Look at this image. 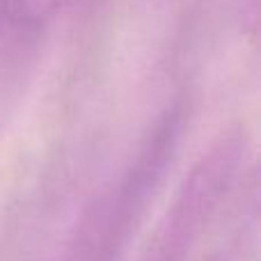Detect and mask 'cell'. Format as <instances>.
Instances as JSON below:
<instances>
[{"label":"cell","instance_id":"7a4b0ae2","mask_svg":"<svg viewBox=\"0 0 261 261\" xmlns=\"http://www.w3.org/2000/svg\"><path fill=\"white\" fill-rule=\"evenodd\" d=\"M67 0H0V30L35 35L53 21Z\"/></svg>","mask_w":261,"mask_h":261},{"label":"cell","instance_id":"6da1fadb","mask_svg":"<svg viewBox=\"0 0 261 261\" xmlns=\"http://www.w3.org/2000/svg\"><path fill=\"white\" fill-rule=\"evenodd\" d=\"M179 135L181 113L170 110L151 130L122 181L101 199L83 225L78 245L81 261H119L124 257L130 234L140 225L149 199L174 158Z\"/></svg>","mask_w":261,"mask_h":261}]
</instances>
